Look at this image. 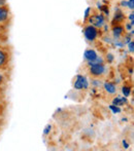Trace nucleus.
Instances as JSON below:
<instances>
[{"label": "nucleus", "instance_id": "15", "mask_svg": "<svg viewBox=\"0 0 134 151\" xmlns=\"http://www.w3.org/2000/svg\"><path fill=\"white\" fill-rule=\"evenodd\" d=\"M109 108H110V110L114 112V113H119V112L121 111V109L117 105H110Z\"/></svg>", "mask_w": 134, "mask_h": 151}, {"label": "nucleus", "instance_id": "21", "mask_svg": "<svg viewBox=\"0 0 134 151\" xmlns=\"http://www.w3.org/2000/svg\"><path fill=\"white\" fill-rule=\"evenodd\" d=\"M7 5V0H0V6Z\"/></svg>", "mask_w": 134, "mask_h": 151}, {"label": "nucleus", "instance_id": "12", "mask_svg": "<svg viewBox=\"0 0 134 151\" xmlns=\"http://www.w3.org/2000/svg\"><path fill=\"white\" fill-rule=\"evenodd\" d=\"M91 12H92V8L91 7H87L86 10H85V14H84V19L85 21H87L91 16Z\"/></svg>", "mask_w": 134, "mask_h": 151}, {"label": "nucleus", "instance_id": "7", "mask_svg": "<svg viewBox=\"0 0 134 151\" xmlns=\"http://www.w3.org/2000/svg\"><path fill=\"white\" fill-rule=\"evenodd\" d=\"M84 58L86 59L89 63H92V62L96 61V59L98 58V55H97V52H95L94 50H91L90 48V50H87L86 52H85Z\"/></svg>", "mask_w": 134, "mask_h": 151}, {"label": "nucleus", "instance_id": "6", "mask_svg": "<svg viewBox=\"0 0 134 151\" xmlns=\"http://www.w3.org/2000/svg\"><path fill=\"white\" fill-rule=\"evenodd\" d=\"M84 35L88 41H94L98 37V28L92 25H88L84 29Z\"/></svg>", "mask_w": 134, "mask_h": 151}, {"label": "nucleus", "instance_id": "16", "mask_svg": "<svg viewBox=\"0 0 134 151\" xmlns=\"http://www.w3.org/2000/svg\"><path fill=\"white\" fill-rule=\"evenodd\" d=\"M51 129H52V125H51V124L46 125V127H44V129H43V135H48V134H50Z\"/></svg>", "mask_w": 134, "mask_h": 151}, {"label": "nucleus", "instance_id": "4", "mask_svg": "<svg viewBox=\"0 0 134 151\" xmlns=\"http://www.w3.org/2000/svg\"><path fill=\"white\" fill-rule=\"evenodd\" d=\"M88 21L90 23V25L96 27V28H102L105 25V18H104V16L102 14H91Z\"/></svg>", "mask_w": 134, "mask_h": 151}, {"label": "nucleus", "instance_id": "20", "mask_svg": "<svg viewBox=\"0 0 134 151\" xmlns=\"http://www.w3.org/2000/svg\"><path fill=\"white\" fill-rule=\"evenodd\" d=\"M106 57H107V58H106V60H107L108 62H109V63H110V62H112V60H114V57H112V55L108 54Z\"/></svg>", "mask_w": 134, "mask_h": 151}, {"label": "nucleus", "instance_id": "2", "mask_svg": "<svg viewBox=\"0 0 134 151\" xmlns=\"http://www.w3.org/2000/svg\"><path fill=\"white\" fill-rule=\"evenodd\" d=\"M89 66H90L89 72L94 77H100L106 72V68L103 63H89Z\"/></svg>", "mask_w": 134, "mask_h": 151}, {"label": "nucleus", "instance_id": "22", "mask_svg": "<svg viewBox=\"0 0 134 151\" xmlns=\"http://www.w3.org/2000/svg\"><path fill=\"white\" fill-rule=\"evenodd\" d=\"M3 108H4V105L1 103V101H0V114H1L2 111H3Z\"/></svg>", "mask_w": 134, "mask_h": 151}, {"label": "nucleus", "instance_id": "9", "mask_svg": "<svg viewBox=\"0 0 134 151\" xmlns=\"http://www.w3.org/2000/svg\"><path fill=\"white\" fill-rule=\"evenodd\" d=\"M103 86H104V90L107 91L108 93H114L117 91L116 86L114 83H112V82H104Z\"/></svg>", "mask_w": 134, "mask_h": 151}, {"label": "nucleus", "instance_id": "25", "mask_svg": "<svg viewBox=\"0 0 134 151\" xmlns=\"http://www.w3.org/2000/svg\"><path fill=\"white\" fill-rule=\"evenodd\" d=\"M0 28H1V27H0Z\"/></svg>", "mask_w": 134, "mask_h": 151}, {"label": "nucleus", "instance_id": "8", "mask_svg": "<svg viewBox=\"0 0 134 151\" xmlns=\"http://www.w3.org/2000/svg\"><path fill=\"white\" fill-rule=\"evenodd\" d=\"M8 81V74L6 71H1L0 70V90L5 88Z\"/></svg>", "mask_w": 134, "mask_h": 151}, {"label": "nucleus", "instance_id": "3", "mask_svg": "<svg viewBox=\"0 0 134 151\" xmlns=\"http://www.w3.org/2000/svg\"><path fill=\"white\" fill-rule=\"evenodd\" d=\"M10 10L8 8V5L5 6H0V27L1 28H5L10 22Z\"/></svg>", "mask_w": 134, "mask_h": 151}, {"label": "nucleus", "instance_id": "14", "mask_svg": "<svg viewBox=\"0 0 134 151\" xmlns=\"http://www.w3.org/2000/svg\"><path fill=\"white\" fill-rule=\"evenodd\" d=\"M122 93H124L125 97H128V96L130 95V88H129L128 86H123V88H122Z\"/></svg>", "mask_w": 134, "mask_h": 151}, {"label": "nucleus", "instance_id": "24", "mask_svg": "<svg viewBox=\"0 0 134 151\" xmlns=\"http://www.w3.org/2000/svg\"><path fill=\"white\" fill-rule=\"evenodd\" d=\"M129 19H130V20H134V14H130V16H129Z\"/></svg>", "mask_w": 134, "mask_h": 151}, {"label": "nucleus", "instance_id": "23", "mask_svg": "<svg viewBox=\"0 0 134 151\" xmlns=\"http://www.w3.org/2000/svg\"><path fill=\"white\" fill-rule=\"evenodd\" d=\"M123 145L125 146V148H128V147H129V145L126 143V141H123Z\"/></svg>", "mask_w": 134, "mask_h": 151}, {"label": "nucleus", "instance_id": "5", "mask_svg": "<svg viewBox=\"0 0 134 151\" xmlns=\"http://www.w3.org/2000/svg\"><path fill=\"white\" fill-rule=\"evenodd\" d=\"M73 88L78 91H83V90H87L89 88V81L87 79V77H85L82 74H78L75 77L73 83Z\"/></svg>", "mask_w": 134, "mask_h": 151}, {"label": "nucleus", "instance_id": "13", "mask_svg": "<svg viewBox=\"0 0 134 151\" xmlns=\"http://www.w3.org/2000/svg\"><path fill=\"white\" fill-rule=\"evenodd\" d=\"M4 28H0V45L4 44V41H5V38H3L4 35Z\"/></svg>", "mask_w": 134, "mask_h": 151}, {"label": "nucleus", "instance_id": "17", "mask_svg": "<svg viewBox=\"0 0 134 151\" xmlns=\"http://www.w3.org/2000/svg\"><path fill=\"white\" fill-rule=\"evenodd\" d=\"M122 19H123V14H121V12L114 14V21H116V22H119V21H121Z\"/></svg>", "mask_w": 134, "mask_h": 151}, {"label": "nucleus", "instance_id": "19", "mask_svg": "<svg viewBox=\"0 0 134 151\" xmlns=\"http://www.w3.org/2000/svg\"><path fill=\"white\" fill-rule=\"evenodd\" d=\"M129 50L130 52H134V41L129 43Z\"/></svg>", "mask_w": 134, "mask_h": 151}, {"label": "nucleus", "instance_id": "1", "mask_svg": "<svg viewBox=\"0 0 134 151\" xmlns=\"http://www.w3.org/2000/svg\"><path fill=\"white\" fill-rule=\"evenodd\" d=\"M12 61V52L9 47L2 44L0 45V70L1 71H8Z\"/></svg>", "mask_w": 134, "mask_h": 151}, {"label": "nucleus", "instance_id": "18", "mask_svg": "<svg viewBox=\"0 0 134 151\" xmlns=\"http://www.w3.org/2000/svg\"><path fill=\"white\" fill-rule=\"evenodd\" d=\"M127 5H128V7L129 8H134V0H129V2L127 3Z\"/></svg>", "mask_w": 134, "mask_h": 151}, {"label": "nucleus", "instance_id": "10", "mask_svg": "<svg viewBox=\"0 0 134 151\" xmlns=\"http://www.w3.org/2000/svg\"><path fill=\"white\" fill-rule=\"evenodd\" d=\"M124 32V28H123L122 26H116L112 28V33H114V37H119V36L121 35V34Z\"/></svg>", "mask_w": 134, "mask_h": 151}, {"label": "nucleus", "instance_id": "11", "mask_svg": "<svg viewBox=\"0 0 134 151\" xmlns=\"http://www.w3.org/2000/svg\"><path fill=\"white\" fill-rule=\"evenodd\" d=\"M126 101H127V100L125 99V98L118 97V98H116V99L114 100V104H116L117 106H118V105H122V104L126 103Z\"/></svg>", "mask_w": 134, "mask_h": 151}]
</instances>
